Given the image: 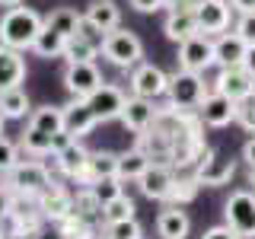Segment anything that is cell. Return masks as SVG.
<instances>
[{
    "label": "cell",
    "instance_id": "obj_1",
    "mask_svg": "<svg viewBox=\"0 0 255 239\" xmlns=\"http://www.w3.org/2000/svg\"><path fill=\"white\" fill-rule=\"evenodd\" d=\"M45 19L29 6H6L0 16V45L16 48V51H32L38 32H42Z\"/></svg>",
    "mask_w": 255,
    "mask_h": 239
},
{
    "label": "cell",
    "instance_id": "obj_2",
    "mask_svg": "<svg viewBox=\"0 0 255 239\" xmlns=\"http://www.w3.org/2000/svg\"><path fill=\"white\" fill-rule=\"evenodd\" d=\"M99 51H102V58L109 64H115V67H122V70H134L140 64V58H143L140 38L134 35V32H128V29L106 32L102 42H99Z\"/></svg>",
    "mask_w": 255,
    "mask_h": 239
},
{
    "label": "cell",
    "instance_id": "obj_3",
    "mask_svg": "<svg viewBox=\"0 0 255 239\" xmlns=\"http://www.w3.org/2000/svg\"><path fill=\"white\" fill-rule=\"evenodd\" d=\"M207 93V83L201 74H195V70H185L179 67L175 74H169V83H166V99H169L172 109H182V112H195L201 106Z\"/></svg>",
    "mask_w": 255,
    "mask_h": 239
},
{
    "label": "cell",
    "instance_id": "obj_4",
    "mask_svg": "<svg viewBox=\"0 0 255 239\" xmlns=\"http://www.w3.org/2000/svg\"><path fill=\"white\" fill-rule=\"evenodd\" d=\"M6 185H10L16 195H42L54 185L51 172H48L45 163L38 159H19L10 172H6Z\"/></svg>",
    "mask_w": 255,
    "mask_h": 239
},
{
    "label": "cell",
    "instance_id": "obj_5",
    "mask_svg": "<svg viewBox=\"0 0 255 239\" xmlns=\"http://www.w3.org/2000/svg\"><path fill=\"white\" fill-rule=\"evenodd\" d=\"M223 220L239 239H255V195L249 188H239L227 198Z\"/></svg>",
    "mask_w": 255,
    "mask_h": 239
},
{
    "label": "cell",
    "instance_id": "obj_6",
    "mask_svg": "<svg viewBox=\"0 0 255 239\" xmlns=\"http://www.w3.org/2000/svg\"><path fill=\"white\" fill-rule=\"evenodd\" d=\"M195 112H198V118H201V124H207V127H230L236 121V102L230 99V96L217 93V90H207L201 106Z\"/></svg>",
    "mask_w": 255,
    "mask_h": 239
},
{
    "label": "cell",
    "instance_id": "obj_7",
    "mask_svg": "<svg viewBox=\"0 0 255 239\" xmlns=\"http://www.w3.org/2000/svg\"><path fill=\"white\" fill-rule=\"evenodd\" d=\"M64 86H67V93L74 96V99H86L93 90H99L102 74H99V67H96V61L67 64V70H64Z\"/></svg>",
    "mask_w": 255,
    "mask_h": 239
},
{
    "label": "cell",
    "instance_id": "obj_8",
    "mask_svg": "<svg viewBox=\"0 0 255 239\" xmlns=\"http://www.w3.org/2000/svg\"><path fill=\"white\" fill-rule=\"evenodd\" d=\"M211 64H214V42H211V35L198 32V35L179 42V67L195 70V74H204Z\"/></svg>",
    "mask_w": 255,
    "mask_h": 239
},
{
    "label": "cell",
    "instance_id": "obj_9",
    "mask_svg": "<svg viewBox=\"0 0 255 239\" xmlns=\"http://www.w3.org/2000/svg\"><path fill=\"white\" fill-rule=\"evenodd\" d=\"M191 175L198 179V185L220 188V185H227V182L236 175V163H233V159H220L214 150H207V153L195 163V172H191Z\"/></svg>",
    "mask_w": 255,
    "mask_h": 239
},
{
    "label": "cell",
    "instance_id": "obj_10",
    "mask_svg": "<svg viewBox=\"0 0 255 239\" xmlns=\"http://www.w3.org/2000/svg\"><path fill=\"white\" fill-rule=\"evenodd\" d=\"M214 90L230 96L233 102H243L249 93H255V77L243 67V64H236V67H220L217 80H214Z\"/></svg>",
    "mask_w": 255,
    "mask_h": 239
},
{
    "label": "cell",
    "instance_id": "obj_11",
    "mask_svg": "<svg viewBox=\"0 0 255 239\" xmlns=\"http://www.w3.org/2000/svg\"><path fill=\"white\" fill-rule=\"evenodd\" d=\"M230 0H201L195 6V19H198V32L204 35H220L230 29Z\"/></svg>",
    "mask_w": 255,
    "mask_h": 239
},
{
    "label": "cell",
    "instance_id": "obj_12",
    "mask_svg": "<svg viewBox=\"0 0 255 239\" xmlns=\"http://www.w3.org/2000/svg\"><path fill=\"white\" fill-rule=\"evenodd\" d=\"M172 182H175L172 166H166V163H150L147 169L140 172L137 185H140V191H143V198H150V201H166V198H169V191H172Z\"/></svg>",
    "mask_w": 255,
    "mask_h": 239
},
{
    "label": "cell",
    "instance_id": "obj_13",
    "mask_svg": "<svg viewBox=\"0 0 255 239\" xmlns=\"http://www.w3.org/2000/svg\"><path fill=\"white\" fill-rule=\"evenodd\" d=\"M166 83H169V74H163L156 64L140 61L131 74V93L143 96V99H159V96H166Z\"/></svg>",
    "mask_w": 255,
    "mask_h": 239
},
{
    "label": "cell",
    "instance_id": "obj_14",
    "mask_svg": "<svg viewBox=\"0 0 255 239\" xmlns=\"http://www.w3.org/2000/svg\"><path fill=\"white\" fill-rule=\"evenodd\" d=\"M125 99H128V96L122 93V86L106 83V80H102L99 90H93L90 96H86V102H90V109L96 112V118H99V121H112V118L122 115Z\"/></svg>",
    "mask_w": 255,
    "mask_h": 239
},
{
    "label": "cell",
    "instance_id": "obj_15",
    "mask_svg": "<svg viewBox=\"0 0 255 239\" xmlns=\"http://www.w3.org/2000/svg\"><path fill=\"white\" fill-rule=\"evenodd\" d=\"M61 109H64V131H67L74 140L86 137V134L99 124V118H96V112L90 109L86 99H74V102H67V106H61Z\"/></svg>",
    "mask_w": 255,
    "mask_h": 239
},
{
    "label": "cell",
    "instance_id": "obj_16",
    "mask_svg": "<svg viewBox=\"0 0 255 239\" xmlns=\"http://www.w3.org/2000/svg\"><path fill=\"white\" fill-rule=\"evenodd\" d=\"M122 124L128 127V131H134V134H140V131H147L150 124H153V118H156V109H153V99H143V96H128L125 99V109H122Z\"/></svg>",
    "mask_w": 255,
    "mask_h": 239
},
{
    "label": "cell",
    "instance_id": "obj_17",
    "mask_svg": "<svg viewBox=\"0 0 255 239\" xmlns=\"http://www.w3.org/2000/svg\"><path fill=\"white\" fill-rule=\"evenodd\" d=\"M246 48L249 45H246L236 32H220V35L214 38V64H217V67H236V64H243V58H246Z\"/></svg>",
    "mask_w": 255,
    "mask_h": 239
},
{
    "label": "cell",
    "instance_id": "obj_18",
    "mask_svg": "<svg viewBox=\"0 0 255 239\" xmlns=\"http://www.w3.org/2000/svg\"><path fill=\"white\" fill-rule=\"evenodd\" d=\"M83 19L90 22L96 32H102V35H106V32L118 29V22H122V10H118L115 0H93V3L86 6Z\"/></svg>",
    "mask_w": 255,
    "mask_h": 239
},
{
    "label": "cell",
    "instance_id": "obj_19",
    "mask_svg": "<svg viewBox=\"0 0 255 239\" xmlns=\"http://www.w3.org/2000/svg\"><path fill=\"white\" fill-rule=\"evenodd\" d=\"M54 156V166H58L61 175H67V179H80V172L86 169V159H90V150L83 147L80 140H70L64 150H58Z\"/></svg>",
    "mask_w": 255,
    "mask_h": 239
},
{
    "label": "cell",
    "instance_id": "obj_20",
    "mask_svg": "<svg viewBox=\"0 0 255 239\" xmlns=\"http://www.w3.org/2000/svg\"><path fill=\"white\" fill-rule=\"evenodd\" d=\"M188 230H191V220H188V214L182 211L179 204H169L166 211H159L156 233L163 236V239H185Z\"/></svg>",
    "mask_w": 255,
    "mask_h": 239
},
{
    "label": "cell",
    "instance_id": "obj_21",
    "mask_svg": "<svg viewBox=\"0 0 255 239\" xmlns=\"http://www.w3.org/2000/svg\"><path fill=\"white\" fill-rule=\"evenodd\" d=\"M22 80H26V58H22V51L0 45V90L19 86Z\"/></svg>",
    "mask_w": 255,
    "mask_h": 239
},
{
    "label": "cell",
    "instance_id": "obj_22",
    "mask_svg": "<svg viewBox=\"0 0 255 239\" xmlns=\"http://www.w3.org/2000/svg\"><path fill=\"white\" fill-rule=\"evenodd\" d=\"M115 169H118V153H112V150H96V153H90V159H86V169L80 172L77 182L93 185V182H99V179L115 175Z\"/></svg>",
    "mask_w": 255,
    "mask_h": 239
},
{
    "label": "cell",
    "instance_id": "obj_23",
    "mask_svg": "<svg viewBox=\"0 0 255 239\" xmlns=\"http://www.w3.org/2000/svg\"><path fill=\"white\" fill-rule=\"evenodd\" d=\"M163 32L169 42H185V38L198 35V19H195V10H169L163 22Z\"/></svg>",
    "mask_w": 255,
    "mask_h": 239
},
{
    "label": "cell",
    "instance_id": "obj_24",
    "mask_svg": "<svg viewBox=\"0 0 255 239\" xmlns=\"http://www.w3.org/2000/svg\"><path fill=\"white\" fill-rule=\"evenodd\" d=\"M38 204H42V214H45L48 223H58V220H64V217L70 214V204H74V198H70L64 188L51 185L48 191H42V195H38Z\"/></svg>",
    "mask_w": 255,
    "mask_h": 239
},
{
    "label": "cell",
    "instance_id": "obj_25",
    "mask_svg": "<svg viewBox=\"0 0 255 239\" xmlns=\"http://www.w3.org/2000/svg\"><path fill=\"white\" fill-rule=\"evenodd\" d=\"M32 112V102L22 86H6V90H0V115L6 118V121H16V118H26Z\"/></svg>",
    "mask_w": 255,
    "mask_h": 239
},
{
    "label": "cell",
    "instance_id": "obj_26",
    "mask_svg": "<svg viewBox=\"0 0 255 239\" xmlns=\"http://www.w3.org/2000/svg\"><path fill=\"white\" fill-rule=\"evenodd\" d=\"M70 214H74V217H80L83 223H90V227H96V230L106 223V217H102V201L93 195L90 188H83V191L74 198V204H70Z\"/></svg>",
    "mask_w": 255,
    "mask_h": 239
},
{
    "label": "cell",
    "instance_id": "obj_27",
    "mask_svg": "<svg viewBox=\"0 0 255 239\" xmlns=\"http://www.w3.org/2000/svg\"><path fill=\"white\" fill-rule=\"evenodd\" d=\"M29 127H38L45 134L64 131V109L61 106H38L29 112Z\"/></svg>",
    "mask_w": 255,
    "mask_h": 239
},
{
    "label": "cell",
    "instance_id": "obj_28",
    "mask_svg": "<svg viewBox=\"0 0 255 239\" xmlns=\"http://www.w3.org/2000/svg\"><path fill=\"white\" fill-rule=\"evenodd\" d=\"M96 54H99V42L83 35V32H77V35L67 38L61 58H67V64H74V61H96Z\"/></svg>",
    "mask_w": 255,
    "mask_h": 239
},
{
    "label": "cell",
    "instance_id": "obj_29",
    "mask_svg": "<svg viewBox=\"0 0 255 239\" xmlns=\"http://www.w3.org/2000/svg\"><path fill=\"white\" fill-rule=\"evenodd\" d=\"M150 166V159L140 153L137 147L134 150H125V153H118V169H115V175L122 182H137L140 179V172Z\"/></svg>",
    "mask_w": 255,
    "mask_h": 239
},
{
    "label": "cell",
    "instance_id": "obj_30",
    "mask_svg": "<svg viewBox=\"0 0 255 239\" xmlns=\"http://www.w3.org/2000/svg\"><path fill=\"white\" fill-rule=\"evenodd\" d=\"M64 45H67V38H64L61 32H54L51 26H42L35 45H32V51H35L38 58H61V54H64Z\"/></svg>",
    "mask_w": 255,
    "mask_h": 239
},
{
    "label": "cell",
    "instance_id": "obj_31",
    "mask_svg": "<svg viewBox=\"0 0 255 239\" xmlns=\"http://www.w3.org/2000/svg\"><path fill=\"white\" fill-rule=\"evenodd\" d=\"M80 19H83V13L70 10V6H58V10H51V16L45 19V26H51L54 32H61L64 38H70V35H77Z\"/></svg>",
    "mask_w": 255,
    "mask_h": 239
},
{
    "label": "cell",
    "instance_id": "obj_32",
    "mask_svg": "<svg viewBox=\"0 0 255 239\" xmlns=\"http://www.w3.org/2000/svg\"><path fill=\"white\" fill-rule=\"evenodd\" d=\"M19 147L29 156H51V134L38 131V127H26L19 137Z\"/></svg>",
    "mask_w": 255,
    "mask_h": 239
},
{
    "label": "cell",
    "instance_id": "obj_33",
    "mask_svg": "<svg viewBox=\"0 0 255 239\" xmlns=\"http://www.w3.org/2000/svg\"><path fill=\"white\" fill-rule=\"evenodd\" d=\"M54 227L61 230V236H64V239H96V227L83 223L80 217H74V214H67V217L58 220Z\"/></svg>",
    "mask_w": 255,
    "mask_h": 239
},
{
    "label": "cell",
    "instance_id": "obj_34",
    "mask_svg": "<svg viewBox=\"0 0 255 239\" xmlns=\"http://www.w3.org/2000/svg\"><path fill=\"white\" fill-rule=\"evenodd\" d=\"M140 233V223L134 217L128 220H115V223H102V239H137Z\"/></svg>",
    "mask_w": 255,
    "mask_h": 239
},
{
    "label": "cell",
    "instance_id": "obj_35",
    "mask_svg": "<svg viewBox=\"0 0 255 239\" xmlns=\"http://www.w3.org/2000/svg\"><path fill=\"white\" fill-rule=\"evenodd\" d=\"M198 179L195 175H185V179H175L172 182V191H169V198H166V201L169 204H188V201H195V195H198Z\"/></svg>",
    "mask_w": 255,
    "mask_h": 239
},
{
    "label": "cell",
    "instance_id": "obj_36",
    "mask_svg": "<svg viewBox=\"0 0 255 239\" xmlns=\"http://www.w3.org/2000/svg\"><path fill=\"white\" fill-rule=\"evenodd\" d=\"M134 211H137V207H134V201L122 191L118 198H112V201L102 207V217H106V223H115V220H128V217H134Z\"/></svg>",
    "mask_w": 255,
    "mask_h": 239
},
{
    "label": "cell",
    "instance_id": "obj_37",
    "mask_svg": "<svg viewBox=\"0 0 255 239\" xmlns=\"http://www.w3.org/2000/svg\"><path fill=\"white\" fill-rule=\"evenodd\" d=\"M122 185H125V182L118 179V175H109V179H99V182H93V185H86V188H90L93 195L102 201V207H106V204L112 201V198H118V195L125 191Z\"/></svg>",
    "mask_w": 255,
    "mask_h": 239
},
{
    "label": "cell",
    "instance_id": "obj_38",
    "mask_svg": "<svg viewBox=\"0 0 255 239\" xmlns=\"http://www.w3.org/2000/svg\"><path fill=\"white\" fill-rule=\"evenodd\" d=\"M236 121L246 134H255V93H249L243 102H236Z\"/></svg>",
    "mask_w": 255,
    "mask_h": 239
},
{
    "label": "cell",
    "instance_id": "obj_39",
    "mask_svg": "<svg viewBox=\"0 0 255 239\" xmlns=\"http://www.w3.org/2000/svg\"><path fill=\"white\" fill-rule=\"evenodd\" d=\"M16 163H19V147L10 143L3 134H0V175H6Z\"/></svg>",
    "mask_w": 255,
    "mask_h": 239
},
{
    "label": "cell",
    "instance_id": "obj_40",
    "mask_svg": "<svg viewBox=\"0 0 255 239\" xmlns=\"http://www.w3.org/2000/svg\"><path fill=\"white\" fill-rule=\"evenodd\" d=\"M233 32L246 45H255V13H239V22H236Z\"/></svg>",
    "mask_w": 255,
    "mask_h": 239
},
{
    "label": "cell",
    "instance_id": "obj_41",
    "mask_svg": "<svg viewBox=\"0 0 255 239\" xmlns=\"http://www.w3.org/2000/svg\"><path fill=\"white\" fill-rule=\"evenodd\" d=\"M10 207H13V188L10 185H0V220H6Z\"/></svg>",
    "mask_w": 255,
    "mask_h": 239
},
{
    "label": "cell",
    "instance_id": "obj_42",
    "mask_svg": "<svg viewBox=\"0 0 255 239\" xmlns=\"http://www.w3.org/2000/svg\"><path fill=\"white\" fill-rule=\"evenodd\" d=\"M201 239H239V236L227 227V223H223V227H211V230H204V236H201Z\"/></svg>",
    "mask_w": 255,
    "mask_h": 239
},
{
    "label": "cell",
    "instance_id": "obj_43",
    "mask_svg": "<svg viewBox=\"0 0 255 239\" xmlns=\"http://www.w3.org/2000/svg\"><path fill=\"white\" fill-rule=\"evenodd\" d=\"M131 6L137 13H156V10H163V0H131Z\"/></svg>",
    "mask_w": 255,
    "mask_h": 239
},
{
    "label": "cell",
    "instance_id": "obj_44",
    "mask_svg": "<svg viewBox=\"0 0 255 239\" xmlns=\"http://www.w3.org/2000/svg\"><path fill=\"white\" fill-rule=\"evenodd\" d=\"M201 0H163L166 10H195Z\"/></svg>",
    "mask_w": 255,
    "mask_h": 239
},
{
    "label": "cell",
    "instance_id": "obj_45",
    "mask_svg": "<svg viewBox=\"0 0 255 239\" xmlns=\"http://www.w3.org/2000/svg\"><path fill=\"white\" fill-rule=\"evenodd\" d=\"M243 159H246V166H249V169H255V134L243 143Z\"/></svg>",
    "mask_w": 255,
    "mask_h": 239
},
{
    "label": "cell",
    "instance_id": "obj_46",
    "mask_svg": "<svg viewBox=\"0 0 255 239\" xmlns=\"http://www.w3.org/2000/svg\"><path fill=\"white\" fill-rule=\"evenodd\" d=\"M70 140H74V137H70L67 131H58V134H51V153H58V150H64Z\"/></svg>",
    "mask_w": 255,
    "mask_h": 239
},
{
    "label": "cell",
    "instance_id": "obj_47",
    "mask_svg": "<svg viewBox=\"0 0 255 239\" xmlns=\"http://www.w3.org/2000/svg\"><path fill=\"white\" fill-rule=\"evenodd\" d=\"M236 13H255V0H230Z\"/></svg>",
    "mask_w": 255,
    "mask_h": 239
},
{
    "label": "cell",
    "instance_id": "obj_48",
    "mask_svg": "<svg viewBox=\"0 0 255 239\" xmlns=\"http://www.w3.org/2000/svg\"><path fill=\"white\" fill-rule=\"evenodd\" d=\"M243 67L249 70V74L255 77V45H249L246 48V58H243Z\"/></svg>",
    "mask_w": 255,
    "mask_h": 239
},
{
    "label": "cell",
    "instance_id": "obj_49",
    "mask_svg": "<svg viewBox=\"0 0 255 239\" xmlns=\"http://www.w3.org/2000/svg\"><path fill=\"white\" fill-rule=\"evenodd\" d=\"M0 3H3V6H19L22 0H0Z\"/></svg>",
    "mask_w": 255,
    "mask_h": 239
},
{
    "label": "cell",
    "instance_id": "obj_50",
    "mask_svg": "<svg viewBox=\"0 0 255 239\" xmlns=\"http://www.w3.org/2000/svg\"><path fill=\"white\" fill-rule=\"evenodd\" d=\"M3 121H6V118H3V115H0V134H3Z\"/></svg>",
    "mask_w": 255,
    "mask_h": 239
},
{
    "label": "cell",
    "instance_id": "obj_51",
    "mask_svg": "<svg viewBox=\"0 0 255 239\" xmlns=\"http://www.w3.org/2000/svg\"><path fill=\"white\" fill-rule=\"evenodd\" d=\"M137 239H143V236H137Z\"/></svg>",
    "mask_w": 255,
    "mask_h": 239
}]
</instances>
